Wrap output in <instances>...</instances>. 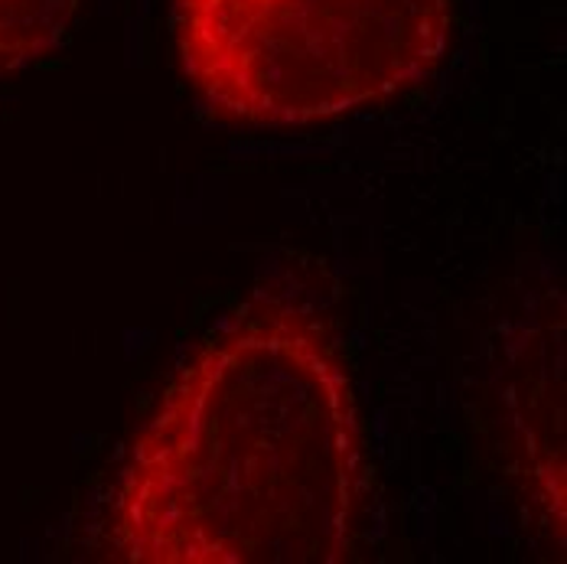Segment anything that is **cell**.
Masks as SVG:
<instances>
[{
    "label": "cell",
    "mask_w": 567,
    "mask_h": 564,
    "mask_svg": "<svg viewBox=\"0 0 567 564\" xmlns=\"http://www.w3.org/2000/svg\"><path fill=\"white\" fill-rule=\"evenodd\" d=\"M359 490L346 356L310 314L261 304L183 359L131 438L102 548L124 564H333Z\"/></svg>",
    "instance_id": "obj_1"
},
{
    "label": "cell",
    "mask_w": 567,
    "mask_h": 564,
    "mask_svg": "<svg viewBox=\"0 0 567 564\" xmlns=\"http://www.w3.org/2000/svg\"><path fill=\"white\" fill-rule=\"evenodd\" d=\"M451 0H173V50L228 121L303 127L424 85L451 50Z\"/></svg>",
    "instance_id": "obj_2"
},
{
    "label": "cell",
    "mask_w": 567,
    "mask_h": 564,
    "mask_svg": "<svg viewBox=\"0 0 567 564\" xmlns=\"http://www.w3.org/2000/svg\"><path fill=\"white\" fill-rule=\"evenodd\" d=\"M85 0H0V79L62 47Z\"/></svg>",
    "instance_id": "obj_3"
}]
</instances>
